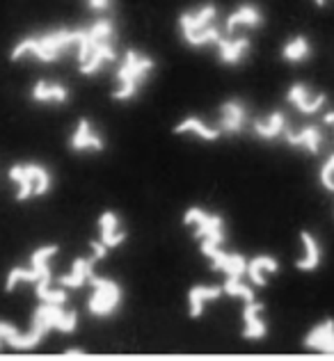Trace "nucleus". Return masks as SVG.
Listing matches in <instances>:
<instances>
[{"label": "nucleus", "instance_id": "nucleus-1", "mask_svg": "<svg viewBox=\"0 0 334 361\" xmlns=\"http://www.w3.org/2000/svg\"><path fill=\"white\" fill-rule=\"evenodd\" d=\"M114 23L110 18H99L88 27H80L78 39V71L83 75H97L108 64L117 60L114 55Z\"/></svg>", "mask_w": 334, "mask_h": 361}, {"label": "nucleus", "instance_id": "nucleus-2", "mask_svg": "<svg viewBox=\"0 0 334 361\" xmlns=\"http://www.w3.org/2000/svg\"><path fill=\"white\" fill-rule=\"evenodd\" d=\"M78 39H80V27L78 30L57 27V30L25 37V39L16 42V46L12 49V60L21 62L30 58L37 62H55L64 58L69 51L78 49Z\"/></svg>", "mask_w": 334, "mask_h": 361}, {"label": "nucleus", "instance_id": "nucleus-3", "mask_svg": "<svg viewBox=\"0 0 334 361\" xmlns=\"http://www.w3.org/2000/svg\"><path fill=\"white\" fill-rule=\"evenodd\" d=\"M220 12L213 3L199 5L195 9H188L179 16V32L181 39L193 49H202V46H213L222 39V30L217 25Z\"/></svg>", "mask_w": 334, "mask_h": 361}, {"label": "nucleus", "instance_id": "nucleus-4", "mask_svg": "<svg viewBox=\"0 0 334 361\" xmlns=\"http://www.w3.org/2000/svg\"><path fill=\"white\" fill-rule=\"evenodd\" d=\"M156 62L149 55L140 51H129L117 66V87L112 92L114 101H131L138 97V92L145 87Z\"/></svg>", "mask_w": 334, "mask_h": 361}, {"label": "nucleus", "instance_id": "nucleus-5", "mask_svg": "<svg viewBox=\"0 0 334 361\" xmlns=\"http://www.w3.org/2000/svg\"><path fill=\"white\" fill-rule=\"evenodd\" d=\"M55 254H57L55 245H46V247H40V250H35L30 256V268H14L7 274L5 290L12 293L16 286H21V283H32L35 290H37V298H40L46 288L53 286L51 283L53 281L51 261H53Z\"/></svg>", "mask_w": 334, "mask_h": 361}, {"label": "nucleus", "instance_id": "nucleus-6", "mask_svg": "<svg viewBox=\"0 0 334 361\" xmlns=\"http://www.w3.org/2000/svg\"><path fill=\"white\" fill-rule=\"evenodd\" d=\"M9 178H12V183L16 185L18 202H25V199H30V197H42L49 192L53 185L51 172L37 163L14 165L9 169Z\"/></svg>", "mask_w": 334, "mask_h": 361}, {"label": "nucleus", "instance_id": "nucleus-7", "mask_svg": "<svg viewBox=\"0 0 334 361\" xmlns=\"http://www.w3.org/2000/svg\"><path fill=\"white\" fill-rule=\"evenodd\" d=\"M184 222L188 226H193V231L197 235V240L202 243V252H211L215 247H222L225 243V222L220 215L202 211L199 206H193L184 215Z\"/></svg>", "mask_w": 334, "mask_h": 361}, {"label": "nucleus", "instance_id": "nucleus-8", "mask_svg": "<svg viewBox=\"0 0 334 361\" xmlns=\"http://www.w3.org/2000/svg\"><path fill=\"white\" fill-rule=\"evenodd\" d=\"M90 283L94 286V293H92L90 304H88L92 316L106 318V316H110L112 311H117V307L121 304V298H124L119 283L112 281V279L97 277V274L90 279Z\"/></svg>", "mask_w": 334, "mask_h": 361}, {"label": "nucleus", "instance_id": "nucleus-9", "mask_svg": "<svg viewBox=\"0 0 334 361\" xmlns=\"http://www.w3.org/2000/svg\"><path fill=\"white\" fill-rule=\"evenodd\" d=\"M286 99H289L291 106L298 112H302V115H316L328 103L326 94L311 90L309 85H302V82L291 85L289 92H286Z\"/></svg>", "mask_w": 334, "mask_h": 361}, {"label": "nucleus", "instance_id": "nucleus-10", "mask_svg": "<svg viewBox=\"0 0 334 361\" xmlns=\"http://www.w3.org/2000/svg\"><path fill=\"white\" fill-rule=\"evenodd\" d=\"M35 318L44 322L49 329H60V331H73L78 325L76 311L64 309V304H53V302H42V307L35 311Z\"/></svg>", "mask_w": 334, "mask_h": 361}, {"label": "nucleus", "instance_id": "nucleus-11", "mask_svg": "<svg viewBox=\"0 0 334 361\" xmlns=\"http://www.w3.org/2000/svg\"><path fill=\"white\" fill-rule=\"evenodd\" d=\"M263 23V14L261 9L256 5H241L236 7L232 14L227 16L225 21V35H245V32H252L256 27H261Z\"/></svg>", "mask_w": 334, "mask_h": 361}, {"label": "nucleus", "instance_id": "nucleus-12", "mask_svg": "<svg viewBox=\"0 0 334 361\" xmlns=\"http://www.w3.org/2000/svg\"><path fill=\"white\" fill-rule=\"evenodd\" d=\"M217 58L222 64H241L252 51V42L247 35H222V39L215 44Z\"/></svg>", "mask_w": 334, "mask_h": 361}, {"label": "nucleus", "instance_id": "nucleus-13", "mask_svg": "<svg viewBox=\"0 0 334 361\" xmlns=\"http://www.w3.org/2000/svg\"><path fill=\"white\" fill-rule=\"evenodd\" d=\"M284 140L289 142L291 147L295 149H304L309 154H321L323 145H326V135L318 126H302V128H286L284 133Z\"/></svg>", "mask_w": 334, "mask_h": 361}, {"label": "nucleus", "instance_id": "nucleus-14", "mask_svg": "<svg viewBox=\"0 0 334 361\" xmlns=\"http://www.w3.org/2000/svg\"><path fill=\"white\" fill-rule=\"evenodd\" d=\"M247 123V110L245 106L238 99H232L222 103L220 108V121H217V130L222 133V135H236V133H241Z\"/></svg>", "mask_w": 334, "mask_h": 361}, {"label": "nucleus", "instance_id": "nucleus-15", "mask_svg": "<svg viewBox=\"0 0 334 361\" xmlns=\"http://www.w3.org/2000/svg\"><path fill=\"white\" fill-rule=\"evenodd\" d=\"M69 145L73 151H103L106 142H103L101 133L90 123V119H80L71 133Z\"/></svg>", "mask_w": 334, "mask_h": 361}, {"label": "nucleus", "instance_id": "nucleus-16", "mask_svg": "<svg viewBox=\"0 0 334 361\" xmlns=\"http://www.w3.org/2000/svg\"><path fill=\"white\" fill-rule=\"evenodd\" d=\"M206 256L211 259L213 268L217 272H225L227 277H245L247 261L243 259L241 254H234V252L222 250V247H215V250L206 252Z\"/></svg>", "mask_w": 334, "mask_h": 361}, {"label": "nucleus", "instance_id": "nucleus-17", "mask_svg": "<svg viewBox=\"0 0 334 361\" xmlns=\"http://www.w3.org/2000/svg\"><path fill=\"white\" fill-rule=\"evenodd\" d=\"M126 240V229L121 226L117 213L106 211L99 217V243L106 247V250H114Z\"/></svg>", "mask_w": 334, "mask_h": 361}, {"label": "nucleus", "instance_id": "nucleus-18", "mask_svg": "<svg viewBox=\"0 0 334 361\" xmlns=\"http://www.w3.org/2000/svg\"><path fill=\"white\" fill-rule=\"evenodd\" d=\"M97 256H90V259H78L73 261L71 270L64 274V277L57 279V286L60 288H83L85 283H90L94 277V265H97Z\"/></svg>", "mask_w": 334, "mask_h": 361}, {"label": "nucleus", "instance_id": "nucleus-19", "mask_svg": "<svg viewBox=\"0 0 334 361\" xmlns=\"http://www.w3.org/2000/svg\"><path fill=\"white\" fill-rule=\"evenodd\" d=\"M243 334L247 338H263L266 331H268V325L263 320V307L259 302H245L243 307Z\"/></svg>", "mask_w": 334, "mask_h": 361}, {"label": "nucleus", "instance_id": "nucleus-20", "mask_svg": "<svg viewBox=\"0 0 334 361\" xmlns=\"http://www.w3.org/2000/svg\"><path fill=\"white\" fill-rule=\"evenodd\" d=\"M304 348L334 355V320H323L321 325L314 327L304 338Z\"/></svg>", "mask_w": 334, "mask_h": 361}, {"label": "nucleus", "instance_id": "nucleus-21", "mask_svg": "<svg viewBox=\"0 0 334 361\" xmlns=\"http://www.w3.org/2000/svg\"><path fill=\"white\" fill-rule=\"evenodd\" d=\"M300 240H302V256L295 261V265H298V270L302 272H314L323 261L321 243L314 238V233L309 231H300Z\"/></svg>", "mask_w": 334, "mask_h": 361}, {"label": "nucleus", "instance_id": "nucleus-22", "mask_svg": "<svg viewBox=\"0 0 334 361\" xmlns=\"http://www.w3.org/2000/svg\"><path fill=\"white\" fill-rule=\"evenodd\" d=\"M32 101L46 103V106H60V103L69 101V90L62 82H51V80H40L32 87Z\"/></svg>", "mask_w": 334, "mask_h": 361}, {"label": "nucleus", "instance_id": "nucleus-23", "mask_svg": "<svg viewBox=\"0 0 334 361\" xmlns=\"http://www.w3.org/2000/svg\"><path fill=\"white\" fill-rule=\"evenodd\" d=\"M225 293L222 286H195L188 293V304H190V316L199 318L204 313V309L211 302H215Z\"/></svg>", "mask_w": 334, "mask_h": 361}, {"label": "nucleus", "instance_id": "nucleus-24", "mask_svg": "<svg viewBox=\"0 0 334 361\" xmlns=\"http://www.w3.org/2000/svg\"><path fill=\"white\" fill-rule=\"evenodd\" d=\"M286 128H289V119H286L284 112H270L266 119H259L254 123V133L261 140H278L284 137Z\"/></svg>", "mask_w": 334, "mask_h": 361}, {"label": "nucleus", "instance_id": "nucleus-25", "mask_svg": "<svg viewBox=\"0 0 334 361\" xmlns=\"http://www.w3.org/2000/svg\"><path fill=\"white\" fill-rule=\"evenodd\" d=\"M278 259H273V256H256V259L247 261L245 274L250 277L254 286H266V281H268L270 274L278 272Z\"/></svg>", "mask_w": 334, "mask_h": 361}, {"label": "nucleus", "instance_id": "nucleus-26", "mask_svg": "<svg viewBox=\"0 0 334 361\" xmlns=\"http://www.w3.org/2000/svg\"><path fill=\"white\" fill-rule=\"evenodd\" d=\"M174 133H179V135H195V137L206 140V142L217 140V137L222 135V133L217 130V126H208V123H204L199 117H188V119H184L174 128Z\"/></svg>", "mask_w": 334, "mask_h": 361}, {"label": "nucleus", "instance_id": "nucleus-27", "mask_svg": "<svg viewBox=\"0 0 334 361\" xmlns=\"http://www.w3.org/2000/svg\"><path fill=\"white\" fill-rule=\"evenodd\" d=\"M311 55V44L304 35H295L282 46V58L291 64H300Z\"/></svg>", "mask_w": 334, "mask_h": 361}, {"label": "nucleus", "instance_id": "nucleus-28", "mask_svg": "<svg viewBox=\"0 0 334 361\" xmlns=\"http://www.w3.org/2000/svg\"><path fill=\"white\" fill-rule=\"evenodd\" d=\"M222 288H225L227 295L238 298L243 302H252L254 300V290H252V286H247V283L243 281V277H227Z\"/></svg>", "mask_w": 334, "mask_h": 361}, {"label": "nucleus", "instance_id": "nucleus-29", "mask_svg": "<svg viewBox=\"0 0 334 361\" xmlns=\"http://www.w3.org/2000/svg\"><path fill=\"white\" fill-rule=\"evenodd\" d=\"M321 183L326 190H330V192H334V154L326 160V165L321 167Z\"/></svg>", "mask_w": 334, "mask_h": 361}, {"label": "nucleus", "instance_id": "nucleus-30", "mask_svg": "<svg viewBox=\"0 0 334 361\" xmlns=\"http://www.w3.org/2000/svg\"><path fill=\"white\" fill-rule=\"evenodd\" d=\"M85 3H88V7L97 14H106L112 7V0H85Z\"/></svg>", "mask_w": 334, "mask_h": 361}, {"label": "nucleus", "instance_id": "nucleus-31", "mask_svg": "<svg viewBox=\"0 0 334 361\" xmlns=\"http://www.w3.org/2000/svg\"><path fill=\"white\" fill-rule=\"evenodd\" d=\"M326 123H328V126H332V128H334V110H330L328 115H326Z\"/></svg>", "mask_w": 334, "mask_h": 361}, {"label": "nucleus", "instance_id": "nucleus-32", "mask_svg": "<svg viewBox=\"0 0 334 361\" xmlns=\"http://www.w3.org/2000/svg\"><path fill=\"white\" fill-rule=\"evenodd\" d=\"M314 3H316L318 7H326V5H328V0H314Z\"/></svg>", "mask_w": 334, "mask_h": 361}]
</instances>
